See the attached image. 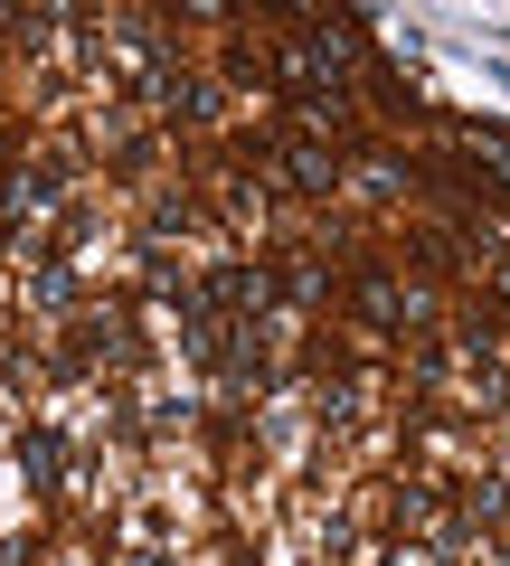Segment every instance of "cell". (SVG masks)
Masks as SVG:
<instances>
[{
  "instance_id": "6da1fadb",
  "label": "cell",
  "mask_w": 510,
  "mask_h": 566,
  "mask_svg": "<svg viewBox=\"0 0 510 566\" xmlns=\"http://www.w3.org/2000/svg\"><path fill=\"white\" fill-rule=\"evenodd\" d=\"M482 161H491V170L510 180V142H501V133H482Z\"/></svg>"
}]
</instances>
